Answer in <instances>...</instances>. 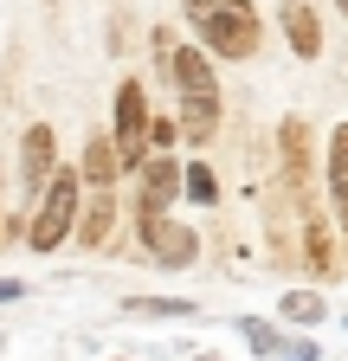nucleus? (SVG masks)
<instances>
[{
  "mask_svg": "<svg viewBox=\"0 0 348 361\" xmlns=\"http://www.w3.org/2000/svg\"><path fill=\"white\" fill-rule=\"evenodd\" d=\"M194 361H213V355H194Z\"/></svg>",
  "mask_w": 348,
  "mask_h": 361,
  "instance_id": "obj_23",
  "label": "nucleus"
},
{
  "mask_svg": "<svg viewBox=\"0 0 348 361\" xmlns=\"http://www.w3.org/2000/svg\"><path fill=\"white\" fill-rule=\"evenodd\" d=\"M335 7H342V13H348V0H335Z\"/></svg>",
  "mask_w": 348,
  "mask_h": 361,
  "instance_id": "obj_22",
  "label": "nucleus"
},
{
  "mask_svg": "<svg viewBox=\"0 0 348 361\" xmlns=\"http://www.w3.org/2000/svg\"><path fill=\"white\" fill-rule=\"evenodd\" d=\"M239 342H245L251 355H265V361H278V355H284V342H290V329L265 323V316H239Z\"/></svg>",
  "mask_w": 348,
  "mask_h": 361,
  "instance_id": "obj_14",
  "label": "nucleus"
},
{
  "mask_svg": "<svg viewBox=\"0 0 348 361\" xmlns=\"http://www.w3.org/2000/svg\"><path fill=\"white\" fill-rule=\"evenodd\" d=\"M278 20H284V39H290L297 59H323V20H316L310 0H284Z\"/></svg>",
  "mask_w": 348,
  "mask_h": 361,
  "instance_id": "obj_10",
  "label": "nucleus"
},
{
  "mask_svg": "<svg viewBox=\"0 0 348 361\" xmlns=\"http://www.w3.org/2000/svg\"><path fill=\"white\" fill-rule=\"evenodd\" d=\"M181 7H187V26H200V20H206L213 7H220V0H181Z\"/></svg>",
  "mask_w": 348,
  "mask_h": 361,
  "instance_id": "obj_20",
  "label": "nucleus"
},
{
  "mask_svg": "<svg viewBox=\"0 0 348 361\" xmlns=\"http://www.w3.org/2000/svg\"><path fill=\"white\" fill-rule=\"evenodd\" d=\"M149 90L142 78H123L116 84V110H110V142H116V168L123 174H142L149 168Z\"/></svg>",
  "mask_w": 348,
  "mask_h": 361,
  "instance_id": "obj_3",
  "label": "nucleus"
},
{
  "mask_svg": "<svg viewBox=\"0 0 348 361\" xmlns=\"http://www.w3.org/2000/svg\"><path fill=\"white\" fill-rule=\"evenodd\" d=\"M174 142H181V123H174V116L149 123V155H174Z\"/></svg>",
  "mask_w": 348,
  "mask_h": 361,
  "instance_id": "obj_18",
  "label": "nucleus"
},
{
  "mask_svg": "<svg viewBox=\"0 0 348 361\" xmlns=\"http://www.w3.org/2000/svg\"><path fill=\"white\" fill-rule=\"evenodd\" d=\"M110 226H116V188H84L71 239H77L84 252H91V245H104V239H110Z\"/></svg>",
  "mask_w": 348,
  "mask_h": 361,
  "instance_id": "obj_9",
  "label": "nucleus"
},
{
  "mask_svg": "<svg viewBox=\"0 0 348 361\" xmlns=\"http://www.w3.org/2000/svg\"><path fill=\"white\" fill-rule=\"evenodd\" d=\"M77 200H84L77 168H58L52 188L39 194V207L26 213V252H58L71 239V226H77Z\"/></svg>",
  "mask_w": 348,
  "mask_h": 361,
  "instance_id": "obj_2",
  "label": "nucleus"
},
{
  "mask_svg": "<svg viewBox=\"0 0 348 361\" xmlns=\"http://www.w3.org/2000/svg\"><path fill=\"white\" fill-rule=\"evenodd\" d=\"M278 168L290 180V194L310 188V123H303V116H284L278 123Z\"/></svg>",
  "mask_w": 348,
  "mask_h": 361,
  "instance_id": "obj_8",
  "label": "nucleus"
},
{
  "mask_svg": "<svg viewBox=\"0 0 348 361\" xmlns=\"http://www.w3.org/2000/svg\"><path fill=\"white\" fill-rule=\"evenodd\" d=\"M20 297H26V284H20V278H0V303H20Z\"/></svg>",
  "mask_w": 348,
  "mask_h": 361,
  "instance_id": "obj_21",
  "label": "nucleus"
},
{
  "mask_svg": "<svg viewBox=\"0 0 348 361\" xmlns=\"http://www.w3.org/2000/svg\"><path fill=\"white\" fill-rule=\"evenodd\" d=\"M52 174H58V129L52 123H32L20 135V194H26V213L39 207V194L52 188Z\"/></svg>",
  "mask_w": 348,
  "mask_h": 361,
  "instance_id": "obj_5",
  "label": "nucleus"
},
{
  "mask_svg": "<svg viewBox=\"0 0 348 361\" xmlns=\"http://www.w3.org/2000/svg\"><path fill=\"white\" fill-rule=\"evenodd\" d=\"M194 32H200V52L206 59H251L258 39H265V20H258L251 0H220Z\"/></svg>",
  "mask_w": 348,
  "mask_h": 361,
  "instance_id": "obj_4",
  "label": "nucleus"
},
{
  "mask_svg": "<svg viewBox=\"0 0 348 361\" xmlns=\"http://www.w3.org/2000/svg\"><path fill=\"white\" fill-rule=\"evenodd\" d=\"M181 194H187L194 207H220V174H213L206 161H187V168H181Z\"/></svg>",
  "mask_w": 348,
  "mask_h": 361,
  "instance_id": "obj_16",
  "label": "nucleus"
},
{
  "mask_svg": "<svg viewBox=\"0 0 348 361\" xmlns=\"http://www.w3.org/2000/svg\"><path fill=\"white\" fill-rule=\"evenodd\" d=\"M116 142H110V129H97V135H84V161H77V180L84 188H116Z\"/></svg>",
  "mask_w": 348,
  "mask_h": 361,
  "instance_id": "obj_12",
  "label": "nucleus"
},
{
  "mask_svg": "<svg viewBox=\"0 0 348 361\" xmlns=\"http://www.w3.org/2000/svg\"><path fill=\"white\" fill-rule=\"evenodd\" d=\"M278 316H284V323H303V329H310V323H323V316H329V303H323L316 290H290V297H278Z\"/></svg>",
  "mask_w": 348,
  "mask_h": 361,
  "instance_id": "obj_17",
  "label": "nucleus"
},
{
  "mask_svg": "<svg viewBox=\"0 0 348 361\" xmlns=\"http://www.w3.org/2000/svg\"><path fill=\"white\" fill-rule=\"evenodd\" d=\"M278 361H323V348H316V342H310V336H290V342H284V355H278Z\"/></svg>",
  "mask_w": 348,
  "mask_h": 361,
  "instance_id": "obj_19",
  "label": "nucleus"
},
{
  "mask_svg": "<svg viewBox=\"0 0 348 361\" xmlns=\"http://www.w3.org/2000/svg\"><path fill=\"white\" fill-rule=\"evenodd\" d=\"M116 361H129V355H116Z\"/></svg>",
  "mask_w": 348,
  "mask_h": 361,
  "instance_id": "obj_24",
  "label": "nucleus"
},
{
  "mask_svg": "<svg viewBox=\"0 0 348 361\" xmlns=\"http://www.w3.org/2000/svg\"><path fill=\"white\" fill-rule=\"evenodd\" d=\"M168 84H174V123H181V142L187 149H206L213 129H220V71L200 45H174V65H168Z\"/></svg>",
  "mask_w": 348,
  "mask_h": 361,
  "instance_id": "obj_1",
  "label": "nucleus"
},
{
  "mask_svg": "<svg viewBox=\"0 0 348 361\" xmlns=\"http://www.w3.org/2000/svg\"><path fill=\"white\" fill-rule=\"evenodd\" d=\"M329 213H335L342 239H348V123L329 129Z\"/></svg>",
  "mask_w": 348,
  "mask_h": 361,
  "instance_id": "obj_11",
  "label": "nucleus"
},
{
  "mask_svg": "<svg viewBox=\"0 0 348 361\" xmlns=\"http://www.w3.org/2000/svg\"><path fill=\"white\" fill-rule=\"evenodd\" d=\"M136 226L149 219H168V207L181 200V155H149V168L136 174Z\"/></svg>",
  "mask_w": 348,
  "mask_h": 361,
  "instance_id": "obj_7",
  "label": "nucleus"
},
{
  "mask_svg": "<svg viewBox=\"0 0 348 361\" xmlns=\"http://www.w3.org/2000/svg\"><path fill=\"white\" fill-rule=\"evenodd\" d=\"M123 316H155V323H174V316H200L194 297H123Z\"/></svg>",
  "mask_w": 348,
  "mask_h": 361,
  "instance_id": "obj_15",
  "label": "nucleus"
},
{
  "mask_svg": "<svg viewBox=\"0 0 348 361\" xmlns=\"http://www.w3.org/2000/svg\"><path fill=\"white\" fill-rule=\"evenodd\" d=\"M136 239H142V252H149L155 271H187L200 258V233L181 226V219H149V226H136Z\"/></svg>",
  "mask_w": 348,
  "mask_h": 361,
  "instance_id": "obj_6",
  "label": "nucleus"
},
{
  "mask_svg": "<svg viewBox=\"0 0 348 361\" xmlns=\"http://www.w3.org/2000/svg\"><path fill=\"white\" fill-rule=\"evenodd\" d=\"M303 213H310V226H303V264H310L316 278H329V271L342 264V258H335V233H329V219H323L310 200H303Z\"/></svg>",
  "mask_w": 348,
  "mask_h": 361,
  "instance_id": "obj_13",
  "label": "nucleus"
}]
</instances>
